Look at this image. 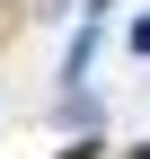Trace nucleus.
Returning a JSON list of instances; mask_svg holds the SVG:
<instances>
[{"label":"nucleus","instance_id":"f257e3e1","mask_svg":"<svg viewBox=\"0 0 150 159\" xmlns=\"http://www.w3.org/2000/svg\"><path fill=\"white\" fill-rule=\"evenodd\" d=\"M9 27H18V0H0V44H9Z\"/></svg>","mask_w":150,"mask_h":159}]
</instances>
